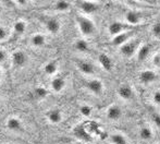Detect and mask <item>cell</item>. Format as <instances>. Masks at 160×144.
<instances>
[{"label":"cell","instance_id":"obj_21","mask_svg":"<svg viewBox=\"0 0 160 144\" xmlns=\"http://www.w3.org/2000/svg\"><path fill=\"white\" fill-rule=\"evenodd\" d=\"M46 43L47 38L44 34H35L31 37V45L33 47H42Z\"/></svg>","mask_w":160,"mask_h":144},{"label":"cell","instance_id":"obj_1","mask_svg":"<svg viewBox=\"0 0 160 144\" xmlns=\"http://www.w3.org/2000/svg\"><path fill=\"white\" fill-rule=\"evenodd\" d=\"M76 24H78V31L83 36L87 37V36H93L95 34L96 26L94 22L88 18L78 15V17H76Z\"/></svg>","mask_w":160,"mask_h":144},{"label":"cell","instance_id":"obj_28","mask_svg":"<svg viewBox=\"0 0 160 144\" xmlns=\"http://www.w3.org/2000/svg\"><path fill=\"white\" fill-rule=\"evenodd\" d=\"M80 111L84 117H89L92 115L93 109H92V107L89 106V105H82L80 108Z\"/></svg>","mask_w":160,"mask_h":144},{"label":"cell","instance_id":"obj_33","mask_svg":"<svg viewBox=\"0 0 160 144\" xmlns=\"http://www.w3.org/2000/svg\"><path fill=\"white\" fill-rule=\"evenodd\" d=\"M7 59V53L4 49L0 48V64H3Z\"/></svg>","mask_w":160,"mask_h":144},{"label":"cell","instance_id":"obj_30","mask_svg":"<svg viewBox=\"0 0 160 144\" xmlns=\"http://www.w3.org/2000/svg\"><path fill=\"white\" fill-rule=\"evenodd\" d=\"M152 120L156 127L160 128V114L159 112H152Z\"/></svg>","mask_w":160,"mask_h":144},{"label":"cell","instance_id":"obj_14","mask_svg":"<svg viewBox=\"0 0 160 144\" xmlns=\"http://www.w3.org/2000/svg\"><path fill=\"white\" fill-rule=\"evenodd\" d=\"M122 114H123L122 108L120 106H118V105H112V106H110L107 110V117H108V119L111 121L119 120V119L122 117Z\"/></svg>","mask_w":160,"mask_h":144},{"label":"cell","instance_id":"obj_23","mask_svg":"<svg viewBox=\"0 0 160 144\" xmlns=\"http://www.w3.org/2000/svg\"><path fill=\"white\" fill-rule=\"evenodd\" d=\"M44 71L46 74L48 75H53L58 72V64L55 60H51V61H48L44 67Z\"/></svg>","mask_w":160,"mask_h":144},{"label":"cell","instance_id":"obj_25","mask_svg":"<svg viewBox=\"0 0 160 144\" xmlns=\"http://www.w3.org/2000/svg\"><path fill=\"white\" fill-rule=\"evenodd\" d=\"M47 95H48V91H47V89H45L42 86L36 87L33 92V96L36 100H44Z\"/></svg>","mask_w":160,"mask_h":144},{"label":"cell","instance_id":"obj_32","mask_svg":"<svg viewBox=\"0 0 160 144\" xmlns=\"http://www.w3.org/2000/svg\"><path fill=\"white\" fill-rule=\"evenodd\" d=\"M7 37H8V32H7V30L4 28H2V26H0V42L4 40Z\"/></svg>","mask_w":160,"mask_h":144},{"label":"cell","instance_id":"obj_17","mask_svg":"<svg viewBox=\"0 0 160 144\" xmlns=\"http://www.w3.org/2000/svg\"><path fill=\"white\" fill-rule=\"evenodd\" d=\"M76 67H78V71L86 74V75H92V74L95 73V67H94L93 64L88 61H78Z\"/></svg>","mask_w":160,"mask_h":144},{"label":"cell","instance_id":"obj_16","mask_svg":"<svg viewBox=\"0 0 160 144\" xmlns=\"http://www.w3.org/2000/svg\"><path fill=\"white\" fill-rule=\"evenodd\" d=\"M65 84H67V81L63 76H56L51 80V83H50V87L53 92L56 93H60L62 90L65 87Z\"/></svg>","mask_w":160,"mask_h":144},{"label":"cell","instance_id":"obj_7","mask_svg":"<svg viewBox=\"0 0 160 144\" xmlns=\"http://www.w3.org/2000/svg\"><path fill=\"white\" fill-rule=\"evenodd\" d=\"M6 127L11 132H17L18 133V132L23 131V122L21 121V119L14 116H11L7 119Z\"/></svg>","mask_w":160,"mask_h":144},{"label":"cell","instance_id":"obj_26","mask_svg":"<svg viewBox=\"0 0 160 144\" xmlns=\"http://www.w3.org/2000/svg\"><path fill=\"white\" fill-rule=\"evenodd\" d=\"M139 138L144 141H148L152 138V130L149 127H143L139 130Z\"/></svg>","mask_w":160,"mask_h":144},{"label":"cell","instance_id":"obj_37","mask_svg":"<svg viewBox=\"0 0 160 144\" xmlns=\"http://www.w3.org/2000/svg\"><path fill=\"white\" fill-rule=\"evenodd\" d=\"M136 1H139V2H148V0H136Z\"/></svg>","mask_w":160,"mask_h":144},{"label":"cell","instance_id":"obj_4","mask_svg":"<svg viewBox=\"0 0 160 144\" xmlns=\"http://www.w3.org/2000/svg\"><path fill=\"white\" fill-rule=\"evenodd\" d=\"M73 134L78 140L82 141V142L89 143V142L93 141V138H92L91 133L87 131L86 128H85L83 125H78L76 127H74Z\"/></svg>","mask_w":160,"mask_h":144},{"label":"cell","instance_id":"obj_35","mask_svg":"<svg viewBox=\"0 0 160 144\" xmlns=\"http://www.w3.org/2000/svg\"><path fill=\"white\" fill-rule=\"evenodd\" d=\"M15 1H17L20 6H25L26 2H28V0H15Z\"/></svg>","mask_w":160,"mask_h":144},{"label":"cell","instance_id":"obj_22","mask_svg":"<svg viewBox=\"0 0 160 144\" xmlns=\"http://www.w3.org/2000/svg\"><path fill=\"white\" fill-rule=\"evenodd\" d=\"M70 9H71V6L67 0H58L53 4V10L57 12H68Z\"/></svg>","mask_w":160,"mask_h":144},{"label":"cell","instance_id":"obj_40","mask_svg":"<svg viewBox=\"0 0 160 144\" xmlns=\"http://www.w3.org/2000/svg\"><path fill=\"white\" fill-rule=\"evenodd\" d=\"M92 1H95V0H92Z\"/></svg>","mask_w":160,"mask_h":144},{"label":"cell","instance_id":"obj_8","mask_svg":"<svg viewBox=\"0 0 160 144\" xmlns=\"http://www.w3.org/2000/svg\"><path fill=\"white\" fill-rule=\"evenodd\" d=\"M86 89L94 95H101L103 92V83L99 79H92L87 81Z\"/></svg>","mask_w":160,"mask_h":144},{"label":"cell","instance_id":"obj_12","mask_svg":"<svg viewBox=\"0 0 160 144\" xmlns=\"http://www.w3.org/2000/svg\"><path fill=\"white\" fill-rule=\"evenodd\" d=\"M46 117L50 123H52V125H58V123L61 122L62 119H63V114H62L61 110L58 109V108H52V109H50L47 112Z\"/></svg>","mask_w":160,"mask_h":144},{"label":"cell","instance_id":"obj_9","mask_svg":"<svg viewBox=\"0 0 160 144\" xmlns=\"http://www.w3.org/2000/svg\"><path fill=\"white\" fill-rule=\"evenodd\" d=\"M45 28H46L49 34L56 35L61 30V23L56 18H49V19H47L45 21Z\"/></svg>","mask_w":160,"mask_h":144},{"label":"cell","instance_id":"obj_2","mask_svg":"<svg viewBox=\"0 0 160 144\" xmlns=\"http://www.w3.org/2000/svg\"><path fill=\"white\" fill-rule=\"evenodd\" d=\"M139 46H141V45H139L138 39H130L120 47V53L122 54L123 56H125V57L131 58L136 54Z\"/></svg>","mask_w":160,"mask_h":144},{"label":"cell","instance_id":"obj_31","mask_svg":"<svg viewBox=\"0 0 160 144\" xmlns=\"http://www.w3.org/2000/svg\"><path fill=\"white\" fill-rule=\"evenodd\" d=\"M152 102H154L156 105L160 106V90L156 91L154 94H152Z\"/></svg>","mask_w":160,"mask_h":144},{"label":"cell","instance_id":"obj_11","mask_svg":"<svg viewBox=\"0 0 160 144\" xmlns=\"http://www.w3.org/2000/svg\"><path fill=\"white\" fill-rule=\"evenodd\" d=\"M80 9L85 14H93L99 10V4L92 0H83L80 3Z\"/></svg>","mask_w":160,"mask_h":144},{"label":"cell","instance_id":"obj_41","mask_svg":"<svg viewBox=\"0 0 160 144\" xmlns=\"http://www.w3.org/2000/svg\"><path fill=\"white\" fill-rule=\"evenodd\" d=\"M35 1H38V0H35Z\"/></svg>","mask_w":160,"mask_h":144},{"label":"cell","instance_id":"obj_3","mask_svg":"<svg viewBox=\"0 0 160 144\" xmlns=\"http://www.w3.org/2000/svg\"><path fill=\"white\" fill-rule=\"evenodd\" d=\"M124 19L127 24L130 26H135L141 24L144 21V17L141 12L135 10H128L124 14Z\"/></svg>","mask_w":160,"mask_h":144},{"label":"cell","instance_id":"obj_13","mask_svg":"<svg viewBox=\"0 0 160 144\" xmlns=\"http://www.w3.org/2000/svg\"><path fill=\"white\" fill-rule=\"evenodd\" d=\"M138 78L143 84H150L157 80V74L152 70H144L139 73Z\"/></svg>","mask_w":160,"mask_h":144},{"label":"cell","instance_id":"obj_19","mask_svg":"<svg viewBox=\"0 0 160 144\" xmlns=\"http://www.w3.org/2000/svg\"><path fill=\"white\" fill-rule=\"evenodd\" d=\"M98 62L99 64L101 66V68L106 71H111L112 70V67H113V64H112V60L107 54H100L98 56Z\"/></svg>","mask_w":160,"mask_h":144},{"label":"cell","instance_id":"obj_10","mask_svg":"<svg viewBox=\"0 0 160 144\" xmlns=\"http://www.w3.org/2000/svg\"><path fill=\"white\" fill-rule=\"evenodd\" d=\"M133 36V32L132 31H125L123 33H120V34L113 36L111 38V45L112 46H116V47H121L123 44L130 40Z\"/></svg>","mask_w":160,"mask_h":144},{"label":"cell","instance_id":"obj_42","mask_svg":"<svg viewBox=\"0 0 160 144\" xmlns=\"http://www.w3.org/2000/svg\"><path fill=\"white\" fill-rule=\"evenodd\" d=\"M158 144H160V143H158Z\"/></svg>","mask_w":160,"mask_h":144},{"label":"cell","instance_id":"obj_27","mask_svg":"<svg viewBox=\"0 0 160 144\" xmlns=\"http://www.w3.org/2000/svg\"><path fill=\"white\" fill-rule=\"evenodd\" d=\"M110 141L112 144H128V140L123 134L121 133H113L110 136Z\"/></svg>","mask_w":160,"mask_h":144},{"label":"cell","instance_id":"obj_18","mask_svg":"<svg viewBox=\"0 0 160 144\" xmlns=\"http://www.w3.org/2000/svg\"><path fill=\"white\" fill-rule=\"evenodd\" d=\"M150 51H152V48H150V45L148 44H144L141 45L138 47L136 51V58L138 61H145L150 55Z\"/></svg>","mask_w":160,"mask_h":144},{"label":"cell","instance_id":"obj_20","mask_svg":"<svg viewBox=\"0 0 160 144\" xmlns=\"http://www.w3.org/2000/svg\"><path fill=\"white\" fill-rule=\"evenodd\" d=\"M26 31V22L23 20H18L13 24V34L15 37H20L25 33Z\"/></svg>","mask_w":160,"mask_h":144},{"label":"cell","instance_id":"obj_36","mask_svg":"<svg viewBox=\"0 0 160 144\" xmlns=\"http://www.w3.org/2000/svg\"><path fill=\"white\" fill-rule=\"evenodd\" d=\"M3 3H6V4H11L13 2V0H1Z\"/></svg>","mask_w":160,"mask_h":144},{"label":"cell","instance_id":"obj_34","mask_svg":"<svg viewBox=\"0 0 160 144\" xmlns=\"http://www.w3.org/2000/svg\"><path fill=\"white\" fill-rule=\"evenodd\" d=\"M152 61H154L155 66L160 67V54H157V55L154 56V58H152Z\"/></svg>","mask_w":160,"mask_h":144},{"label":"cell","instance_id":"obj_29","mask_svg":"<svg viewBox=\"0 0 160 144\" xmlns=\"http://www.w3.org/2000/svg\"><path fill=\"white\" fill-rule=\"evenodd\" d=\"M152 33L155 37L159 38L160 37V22H156L152 28Z\"/></svg>","mask_w":160,"mask_h":144},{"label":"cell","instance_id":"obj_24","mask_svg":"<svg viewBox=\"0 0 160 144\" xmlns=\"http://www.w3.org/2000/svg\"><path fill=\"white\" fill-rule=\"evenodd\" d=\"M74 48L80 53H86L88 50V43L84 38H80V39L75 40L74 43Z\"/></svg>","mask_w":160,"mask_h":144},{"label":"cell","instance_id":"obj_6","mask_svg":"<svg viewBox=\"0 0 160 144\" xmlns=\"http://www.w3.org/2000/svg\"><path fill=\"white\" fill-rule=\"evenodd\" d=\"M28 58V55H26L24 51L22 50H15L12 53L11 55V61H12V64L17 68H22L26 64Z\"/></svg>","mask_w":160,"mask_h":144},{"label":"cell","instance_id":"obj_39","mask_svg":"<svg viewBox=\"0 0 160 144\" xmlns=\"http://www.w3.org/2000/svg\"><path fill=\"white\" fill-rule=\"evenodd\" d=\"M116 1H119V2H125L127 0H116Z\"/></svg>","mask_w":160,"mask_h":144},{"label":"cell","instance_id":"obj_38","mask_svg":"<svg viewBox=\"0 0 160 144\" xmlns=\"http://www.w3.org/2000/svg\"><path fill=\"white\" fill-rule=\"evenodd\" d=\"M1 79H2V70L0 69V80H1Z\"/></svg>","mask_w":160,"mask_h":144},{"label":"cell","instance_id":"obj_5","mask_svg":"<svg viewBox=\"0 0 160 144\" xmlns=\"http://www.w3.org/2000/svg\"><path fill=\"white\" fill-rule=\"evenodd\" d=\"M128 28H130L128 24L122 23V22H120V21H113L108 26V32H109V35L111 36V37H113V36L120 34V33L128 31Z\"/></svg>","mask_w":160,"mask_h":144},{"label":"cell","instance_id":"obj_15","mask_svg":"<svg viewBox=\"0 0 160 144\" xmlns=\"http://www.w3.org/2000/svg\"><path fill=\"white\" fill-rule=\"evenodd\" d=\"M118 95L123 100H130L134 95V92H133L132 86L128 84H123L118 89Z\"/></svg>","mask_w":160,"mask_h":144}]
</instances>
